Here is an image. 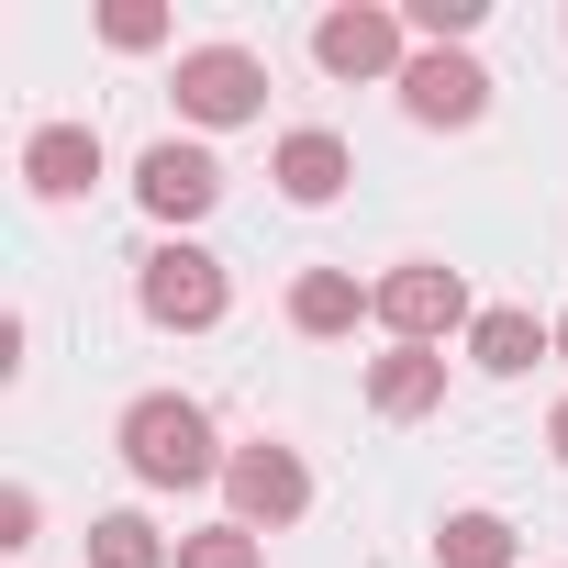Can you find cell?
<instances>
[{"instance_id": "8", "label": "cell", "mask_w": 568, "mask_h": 568, "mask_svg": "<svg viewBox=\"0 0 568 568\" xmlns=\"http://www.w3.org/2000/svg\"><path fill=\"white\" fill-rule=\"evenodd\" d=\"M134 201H145L156 223H201V212L223 201V156H212V145H190V134H168V145H145V156H134Z\"/></svg>"}, {"instance_id": "4", "label": "cell", "mask_w": 568, "mask_h": 568, "mask_svg": "<svg viewBox=\"0 0 568 568\" xmlns=\"http://www.w3.org/2000/svg\"><path fill=\"white\" fill-rule=\"evenodd\" d=\"M223 501H234V524H245V535L302 524V513H313V468H302V446H278V435L234 446V457H223Z\"/></svg>"}, {"instance_id": "21", "label": "cell", "mask_w": 568, "mask_h": 568, "mask_svg": "<svg viewBox=\"0 0 568 568\" xmlns=\"http://www.w3.org/2000/svg\"><path fill=\"white\" fill-rule=\"evenodd\" d=\"M557 368H568V313H557Z\"/></svg>"}, {"instance_id": "5", "label": "cell", "mask_w": 568, "mask_h": 568, "mask_svg": "<svg viewBox=\"0 0 568 568\" xmlns=\"http://www.w3.org/2000/svg\"><path fill=\"white\" fill-rule=\"evenodd\" d=\"M168 90H179V123H201V134H234V123L267 112V68L245 45H190Z\"/></svg>"}, {"instance_id": "10", "label": "cell", "mask_w": 568, "mask_h": 568, "mask_svg": "<svg viewBox=\"0 0 568 568\" xmlns=\"http://www.w3.org/2000/svg\"><path fill=\"white\" fill-rule=\"evenodd\" d=\"M90 179H101V134L90 123H34L23 134V190L34 201H90Z\"/></svg>"}, {"instance_id": "15", "label": "cell", "mask_w": 568, "mask_h": 568, "mask_svg": "<svg viewBox=\"0 0 568 568\" xmlns=\"http://www.w3.org/2000/svg\"><path fill=\"white\" fill-rule=\"evenodd\" d=\"M90 568H179V546H168L145 513H101V524H90Z\"/></svg>"}, {"instance_id": "1", "label": "cell", "mask_w": 568, "mask_h": 568, "mask_svg": "<svg viewBox=\"0 0 568 568\" xmlns=\"http://www.w3.org/2000/svg\"><path fill=\"white\" fill-rule=\"evenodd\" d=\"M123 468L145 479V490H201V479H223V435H212V413L190 402V390H145V402H123Z\"/></svg>"}, {"instance_id": "12", "label": "cell", "mask_w": 568, "mask_h": 568, "mask_svg": "<svg viewBox=\"0 0 568 568\" xmlns=\"http://www.w3.org/2000/svg\"><path fill=\"white\" fill-rule=\"evenodd\" d=\"M446 402V357L435 346H390V357H368V413L379 424H424Z\"/></svg>"}, {"instance_id": "17", "label": "cell", "mask_w": 568, "mask_h": 568, "mask_svg": "<svg viewBox=\"0 0 568 568\" xmlns=\"http://www.w3.org/2000/svg\"><path fill=\"white\" fill-rule=\"evenodd\" d=\"M101 45L145 57V45H168V12H156V0H112V12H101Z\"/></svg>"}, {"instance_id": "6", "label": "cell", "mask_w": 568, "mask_h": 568, "mask_svg": "<svg viewBox=\"0 0 568 568\" xmlns=\"http://www.w3.org/2000/svg\"><path fill=\"white\" fill-rule=\"evenodd\" d=\"M313 57H324V79H390V90H402V68H413V23L379 12V0H346V12L313 23Z\"/></svg>"}, {"instance_id": "7", "label": "cell", "mask_w": 568, "mask_h": 568, "mask_svg": "<svg viewBox=\"0 0 568 568\" xmlns=\"http://www.w3.org/2000/svg\"><path fill=\"white\" fill-rule=\"evenodd\" d=\"M402 112L435 123V134H468V123L490 112V68L457 57V45H413V68H402Z\"/></svg>"}, {"instance_id": "13", "label": "cell", "mask_w": 568, "mask_h": 568, "mask_svg": "<svg viewBox=\"0 0 568 568\" xmlns=\"http://www.w3.org/2000/svg\"><path fill=\"white\" fill-rule=\"evenodd\" d=\"M291 324L302 335H357V324H379V291H357V267H302L291 278Z\"/></svg>"}, {"instance_id": "19", "label": "cell", "mask_w": 568, "mask_h": 568, "mask_svg": "<svg viewBox=\"0 0 568 568\" xmlns=\"http://www.w3.org/2000/svg\"><path fill=\"white\" fill-rule=\"evenodd\" d=\"M34 535H45V501L12 479V490H0V546H34Z\"/></svg>"}, {"instance_id": "20", "label": "cell", "mask_w": 568, "mask_h": 568, "mask_svg": "<svg viewBox=\"0 0 568 568\" xmlns=\"http://www.w3.org/2000/svg\"><path fill=\"white\" fill-rule=\"evenodd\" d=\"M546 446H557V468H568V402H557V424H546Z\"/></svg>"}, {"instance_id": "11", "label": "cell", "mask_w": 568, "mask_h": 568, "mask_svg": "<svg viewBox=\"0 0 568 568\" xmlns=\"http://www.w3.org/2000/svg\"><path fill=\"white\" fill-rule=\"evenodd\" d=\"M535 357H557V324H535L524 302H490V313L468 324V368H479V379H524Z\"/></svg>"}, {"instance_id": "18", "label": "cell", "mask_w": 568, "mask_h": 568, "mask_svg": "<svg viewBox=\"0 0 568 568\" xmlns=\"http://www.w3.org/2000/svg\"><path fill=\"white\" fill-rule=\"evenodd\" d=\"M402 23H413L424 45H468V34H479V0H413Z\"/></svg>"}, {"instance_id": "9", "label": "cell", "mask_w": 568, "mask_h": 568, "mask_svg": "<svg viewBox=\"0 0 568 568\" xmlns=\"http://www.w3.org/2000/svg\"><path fill=\"white\" fill-rule=\"evenodd\" d=\"M267 179H278V201H302V212H324L346 179H357V156H346V134H324V123H291L267 145Z\"/></svg>"}, {"instance_id": "2", "label": "cell", "mask_w": 568, "mask_h": 568, "mask_svg": "<svg viewBox=\"0 0 568 568\" xmlns=\"http://www.w3.org/2000/svg\"><path fill=\"white\" fill-rule=\"evenodd\" d=\"M134 302H145V324H168V335H212V324H223V302H234V278H223V256H212V245L168 234V245H145V256H134Z\"/></svg>"}, {"instance_id": "14", "label": "cell", "mask_w": 568, "mask_h": 568, "mask_svg": "<svg viewBox=\"0 0 568 568\" xmlns=\"http://www.w3.org/2000/svg\"><path fill=\"white\" fill-rule=\"evenodd\" d=\"M435 568H513V524L501 513H446L435 524Z\"/></svg>"}, {"instance_id": "3", "label": "cell", "mask_w": 568, "mask_h": 568, "mask_svg": "<svg viewBox=\"0 0 568 568\" xmlns=\"http://www.w3.org/2000/svg\"><path fill=\"white\" fill-rule=\"evenodd\" d=\"M379 291V324H390V346H446V335H468L479 313H468V278L457 267H435V256H402L390 278H368Z\"/></svg>"}, {"instance_id": "16", "label": "cell", "mask_w": 568, "mask_h": 568, "mask_svg": "<svg viewBox=\"0 0 568 568\" xmlns=\"http://www.w3.org/2000/svg\"><path fill=\"white\" fill-rule=\"evenodd\" d=\"M179 568H267V535H245V524H201V535H179Z\"/></svg>"}]
</instances>
